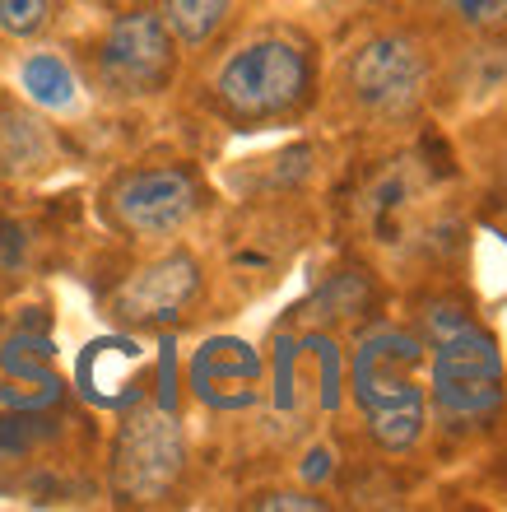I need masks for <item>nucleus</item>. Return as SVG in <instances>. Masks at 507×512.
<instances>
[{
  "label": "nucleus",
  "mask_w": 507,
  "mask_h": 512,
  "mask_svg": "<svg viewBox=\"0 0 507 512\" xmlns=\"http://www.w3.org/2000/svg\"><path fill=\"white\" fill-rule=\"evenodd\" d=\"M447 14H452L461 28H475V33H489V28L507 24V0H442Z\"/></svg>",
  "instance_id": "obj_12"
},
{
  "label": "nucleus",
  "mask_w": 507,
  "mask_h": 512,
  "mask_svg": "<svg viewBox=\"0 0 507 512\" xmlns=\"http://www.w3.org/2000/svg\"><path fill=\"white\" fill-rule=\"evenodd\" d=\"M428 378H433V401L447 419H484L503 401V354L494 336L475 326L461 308L428 312Z\"/></svg>",
  "instance_id": "obj_1"
},
{
  "label": "nucleus",
  "mask_w": 507,
  "mask_h": 512,
  "mask_svg": "<svg viewBox=\"0 0 507 512\" xmlns=\"http://www.w3.org/2000/svg\"><path fill=\"white\" fill-rule=\"evenodd\" d=\"M424 89V52H419V42L401 38V33H382V38L363 42L349 61V94L373 117H405L419 108Z\"/></svg>",
  "instance_id": "obj_5"
},
{
  "label": "nucleus",
  "mask_w": 507,
  "mask_h": 512,
  "mask_svg": "<svg viewBox=\"0 0 507 512\" xmlns=\"http://www.w3.org/2000/svg\"><path fill=\"white\" fill-rule=\"evenodd\" d=\"M252 508H284V512H321L326 503L312 499V494H266V499H256Z\"/></svg>",
  "instance_id": "obj_14"
},
{
  "label": "nucleus",
  "mask_w": 507,
  "mask_h": 512,
  "mask_svg": "<svg viewBox=\"0 0 507 512\" xmlns=\"http://www.w3.org/2000/svg\"><path fill=\"white\" fill-rule=\"evenodd\" d=\"M187 471V443L173 415L135 410L112 443V494L121 503H159Z\"/></svg>",
  "instance_id": "obj_4"
},
{
  "label": "nucleus",
  "mask_w": 507,
  "mask_h": 512,
  "mask_svg": "<svg viewBox=\"0 0 507 512\" xmlns=\"http://www.w3.org/2000/svg\"><path fill=\"white\" fill-rule=\"evenodd\" d=\"M424 364V350L401 331H377L359 345L354 359V391H359L363 419L382 447L401 452L424 429V387L414 382Z\"/></svg>",
  "instance_id": "obj_2"
},
{
  "label": "nucleus",
  "mask_w": 507,
  "mask_h": 512,
  "mask_svg": "<svg viewBox=\"0 0 507 512\" xmlns=\"http://www.w3.org/2000/svg\"><path fill=\"white\" fill-rule=\"evenodd\" d=\"M19 84H24V94L47 112H70L75 108V70L61 61L56 52H33L19 66Z\"/></svg>",
  "instance_id": "obj_9"
},
{
  "label": "nucleus",
  "mask_w": 507,
  "mask_h": 512,
  "mask_svg": "<svg viewBox=\"0 0 507 512\" xmlns=\"http://www.w3.org/2000/svg\"><path fill=\"white\" fill-rule=\"evenodd\" d=\"M98 75L112 94H159L173 75V33L154 10H131L107 28L98 47Z\"/></svg>",
  "instance_id": "obj_6"
},
{
  "label": "nucleus",
  "mask_w": 507,
  "mask_h": 512,
  "mask_svg": "<svg viewBox=\"0 0 507 512\" xmlns=\"http://www.w3.org/2000/svg\"><path fill=\"white\" fill-rule=\"evenodd\" d=\"M307 94V61L294 42L261 38L233 52L214 75V98L238 122H266L294 112Z\"/></svg>",
  "instance_id": "obj_3"
},
{
  "label": "nucleus",
  "mask_w": 507,
  "mask_h": 512,
  "mask_svg": "<svg viewBox=\"0 0 507 512\" xmlns=\"http://www.w3.org/2000/svg\"><path fill=\"white\" fill-rule=\"evenodd\" d=\"M47 10H52V0H0V28L10 38H33L47 24Z\"/></svg>",
  "instance_id": "obj_13"
},
{
  "label": "nucleus",
  "mask_w": 507,
  "mask_h": 512,
  "mask_svg": "<svg viewBox=\"0 0 507 512\" xmlns=\"http://www.w3.org/2000/svg\"><path fill=\"white\" fill-rule=\"evenodd\" d=\"M228 10H233V0H163V24L177 42L205 47L224 28Z\"/></svg>",
  "instance_id": "obj_11"
},
{
  "label": "nucleus",
  "mask_w": 507,
  "mask_h": 512,
  "mask_svg": "<svg viewBox=\"0 0 507 512\" xmlns=\"http://www.w3.org/2000/svg\"><path fill=\"white\" fill-rule=\"evenodd\" d=\"M196 294H201V266H196V256L168 252L159 261H149L145 270H135L131 280L117 289L112 308H117L121 322L154 326V322H173Z\"/></svg>",
  "instance_id": "obj_8"
},
{
  "label": "nucleus",
  "mask_w": 507,
  "mask_h": 512,
  "mask_svg": "<svg viewBox=\"0 0 507 512\" xmlns=\"http://www.w3.org/2000/svg\"><path fill=\"white\" fill-rule=\"evenodd\" d=\"M52 154V135L38 126V117L28 112L5 108L0 112V163L10 173H28V168H42Z\"/></svg>",
  "instance_id": "obj_10"
},
{
  "label": "nucleus",
  "mask_w": 507,
  "mask_h": 512,
  "mask_svg": "<svg viewBox=\"0 0 507 512\" xmlns=\"http://www.w3.org/2000/svg\"><path fill=\"white\" fill-rule=\"evenodd\" d=\"M112 219L135 238H168L201 210V187L182 168H140L112 187Z\"/></svg>",
  "instance_id": "obj_7"
}]
</instances>
